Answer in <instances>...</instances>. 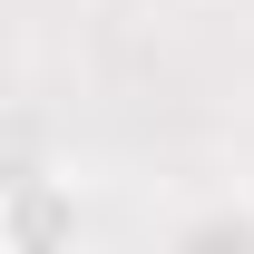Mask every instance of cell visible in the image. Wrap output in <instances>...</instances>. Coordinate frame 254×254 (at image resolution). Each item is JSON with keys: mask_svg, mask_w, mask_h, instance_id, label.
<instances>
[{"mask_svg": "<svg viewBox=\"0 0 254 254\" xmlns=\"http://www.w3.org/2000/svg\"><path fill=\"white\" fill-rule=\"evenodd\" d=\"M0 254H78V186L49 166L0 176Z\"/></svg>", "mask_w": 254, "mask_h": 254, "instance_id": "obj_1", "label": "cell"}, {"mask_svg": "<svg viewBox=\"0 0 254 254\" xmlns=\"http://www.w3.org/2000/svg\"><path fill=\"white\" fill-rule=\"evenodd\" d=\"M166 254H254V205H205L166 235Z\"/></svg>", "mask_w": 254, "mask_h": 254, "instance_id": "obj_2", "label": "cell"}]
</instances>
